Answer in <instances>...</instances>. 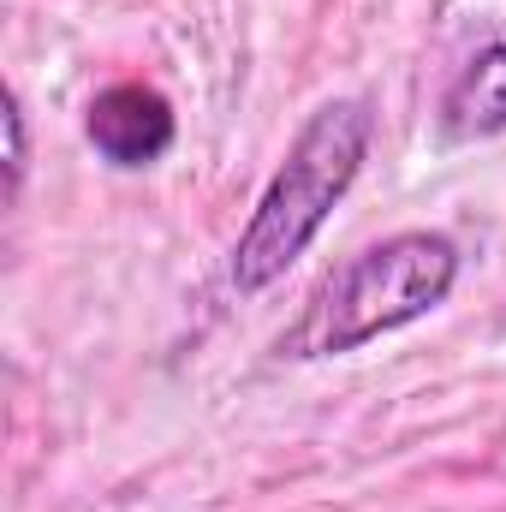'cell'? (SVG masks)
Returning a JSON list of instances; mask_svg holds the SVG:
<instances>
[{
	"label": "cell",
	"instance_id": "2",
	"mask_svg": "<svg viewBox=\"0 0 506 512\" xmlns=\"http://www.w3.org/2000/svg\"><path fill=\"white\" fill-rule=\"evenodd\" d=\"M459 280V245L447 233H393L352 256L316 304L298 316L292 334H280V358H340L358 352L393 328L423 322L435 304H447Z\"/></svg>",
	"mask_w": 506,
	"mask_h": 512
},
{
	"label": "cell",
	"instance_id": "5",
	"mask_svg": "<svg viewBox=\"0 0 506 512\" xmlns=\"http://www.w3.org/2000/svg\"><path fill=\"white\" fill-rule=\"evenodd\" d=\"M24 161H30V143H24V108H18V96L6 90V197H18V185H24Z\"/></svg>",
	"mask_w": 506,
	"mask_h": 512
},
{
	"label": "cell",
	"instance_id": "3",
	"mask_svg": "<svg viewBox=\"0 0 506 512\" xmlns=\"http://www.w3.org/2000/svg\"><path fill=\"white\" fill-rule=\"evenodd\" d=\"M84 131H90L102 161H114V167H155L173 149L179 120H173V102L161 90H149V84H108L90 102Z\"/></svg>",
	"mask_w": 506,
	"mask_h": 512
},
{
	"label": "cell",
	"instance_id": "4",
	"mask_svg": "<svg viewBox=\"0 0 506 512\" xmlns=\"http://www.w3.org/2000/svg\"><path fill=\"white\" fill-rule=\"evenodd\" d=\"M506 131V42L483 48L447 90L441 102V137L447 143H477Z\"/></svg>",
	"mask_w": 506,
	"mask_h": 512
},
{
	"label": "cell",
	"instance_id": "1",
	"mask_svg": "<svg viewBox=\"0 0 506 512\" xmlns=\"http://www.w3.org/2000/svg\"><path fill=\"white\" fill-rule=\"evenodd\" d=\"M370 155V108L364 102H328L310 114V126L292 137L280 173L268 179V191L256 197L251 221L233 245V286L251 298L262 286H274L298 256L310 251V239L328 227L334 203L352 191L358 167Z\"/></svg>",
	"mask_w": 506,
	"mask_h": 512
}]
</instances>
